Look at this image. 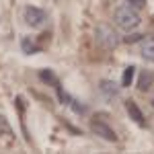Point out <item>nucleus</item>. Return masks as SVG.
I'll use <instances>...</instances> for the list:
<instances>
[{"instance_id": "6", "label": "nucleus", "mask_w": 154, "mask_h": 154, "mask_svg": "<svg viewBox=\"0 0 154 154\" xmlns=\"http://www.w3.org/2000/svg\"><path fill=\"white\" fill-rule=\"evenodd\" d=\"M125 109H128V113H130V117L138 123V125H146V121H144V113L140 111V107L136 105L134 101H125Z\"/></svg>"}, {"instance_id": "13", "label": "nucleus", "mask_w": 154, "mask_h": 154, "mask_svg": "<svg viewBox=\"0 0 154 154\" xmlns=\"http://www.w3.org/2000/svg\"><path fill=\"white\" fill-rule=\"evenodd\" d=\"M125 2H130L131 6H136V8H144L146 6V0H125Z\"/></svg>"}, {"instance_id": "4", "label": "nucleus", "mask_w": 154, "mask_h": 154, "mask_svg": "<svg viewBox=\"0 0 154 154\" xmlns=\"http://www.w3.org/2000/svg\"><path fill=\"white\" fill-rule=\"evenodd\" d=\"M91 130H93V134H97L99 138H103V140H107V142H117V134L111 130L103 119L95 117L93 121H91Z\"/></svg>"}, {"instance_id": "8", "label": "nucleus", "mask_w": 154, "mask_h": 154, "mask_svg": "<svg viewBox=\"0 0 154 154\" xmlns=\"http://www.w3.org/2000/svg\"><path fill=\"white\" fill-rule=\"evenodd\" d=\"M154 82V74L148 70H142L140 72V78H138V88L142 91V93H146L148 88H150V84Z\"/></svg>"}, {"instance_id": "1", "label": "nucleus", "mask_w": 154, "mask_h": 154, "mask_svg": "<svg viewBox=\"0 0 154 154\" xmlns=\"http://www.w3.org/2000/svg\"><path fill=\"white\" fill-rule=\"evenodd\" d=\"M115 23H117L119 29L131 31V29H136L138 25L142 23V19H140L138 12L134 11V6H131L130 2H123V4H119L117 8H115Z\"/></svg>"}, {"instance_id": "5", "label": "nucleus", "mask_w": 154, "mask_h": 154, "mask_svg": "<svg viewBox=\"0 0 154 154\" xmlns=\"http://www.w3.org/2000/svg\"><path fill=\"white\" fill-rule=\"evenodd\" d=\"M140 54L146 62H154V37H144L140 43Z\"/></svg>"}, {"instance_id": "10", "label": "nucleus", "mask_w": 154, "mask_h": 154, "mask_svg": "<svg viewBox=\"0 0 154 154\" xmlns=\"http://www.w3.org/2000/svg\"><path fill=\"white\" fill-rule=\"evenodd\" d=\"M134 72H136L134 66H128V68H125L123 78H121V86H130V84H131V80H134Z\"/></svg>"}, {"instance_id": "2", "label": "nucleus", "mask_w": 154, "mask_h": 154, "mask_svg": "<svg viewBox=\"0 0 154 154\" xmlns=\"http://www.w3.org/2000/svg\"><path fill=\"white\" fill-rule=\"evenodd\" d=\"M97 41L103 49H115L117 48V35L113 29H109L107 25L97 27Z\"/></svg>"}, {"instance_id": "14", "label": "nucleus", "mask_w": 154, "mask_h": 154, "mask_svg": "<svg viewBox=\"0 0 154 154\" xmlns=\"http://www.w3.org/2000/svg\"><path fill=\"white\" fill-rule=\"evenodd\" d=\"M140 37H142V35L134 33V35H128V37H125V41H128V43H134V41H140Z\"/></svg>"}, {"instance_id": "11", "label": "nucleus", "mask_w": 154, "mask_h": 154, "mask_svg": "<svg viewBox=\"0 0 154 154\" xmlns=\"http://www.w3.org/2000/svg\"><path fill=\"white\" fill-rule=\"evenodd\" d=\"M0 134H4V136H12V128L8 125V121L4 115H0Z\"/></svg>"}, {"instance_id": "3", "label": "nucleus", "mask_w": 154, "mask_h": 154, "mask_svg": "<svg viewBox=\"0 0 154 154\" xmlns=\"http://www.w3.org/2000/svg\"><path fill=\"white\" fill-rule=\"evenodd\" d=\"M23 19L29 27H41L48 21V12L43 11V8H37V6H25Z\"/></svg>"}, {"instance_id": "12", "label": "nucleus", "mask_w": 154, "mask_h": 154, "mask_svg": "<svg viewBox=\"0 0 154 154\" xmlns=\"http://www.w3.org/2000/svg\"><path fill=\"white\" fill-rule=\"evenodd\" d=\"M23 49H25V54H35V48H31L29 37H25V39H23Z\"/></svg>"}, {"instance_id": "9", "label": "nucleus", "mask_w": 154, "mask_h": 154, "mask_svg": "<svg viewBox=\"0 0 154 154\" xmlns=\"http://www.w3.org/2000/svg\"><path fill=\"white\" fill-rule=\"evenodd\" d=\"M39 76H41V80H43V82L51 84V86H58V84H60L58 78H56V76H54L49 70H41V72H39Z\"/></svg>"}, {"instance_id": "15", "label": "nucleus", "mask_w": 154, "mask_h": 154, "mask_svg": "<svg viewBox=\"0 0 154 154\" xmlns=\"http://www.w3.org/2000/svg\"><path fill=\"white\" fill-rule=\"evenodd\" d=\"M152 105H154V103H152Z\"/></svg>"}, {"instance_id": "7", "label": "nucleus", "mask_w": 154, "mask_h": 154, "mask_svg": "<svg viewBox=\"0 0 154 154\" xmlns=\"http://www.w3.org/2000/svg\"><path fill=\"white\" fill-rule=\"evenodd\" d=\"M99 91L107 97V99H113V97L119 95V88L115 82H111V80H101L99 82Z\"/></svg>"}]
</instances>
